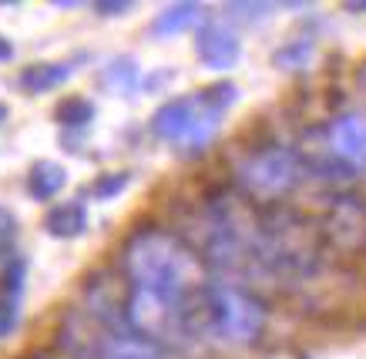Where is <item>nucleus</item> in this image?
Returning a JSON list of instances; mask_svg holds the SVG:
<instances>
[{"instance_id":"18","label":"nucleus","mask_w":366,"mask_h":359,"mask_svg":"<svg viewBox=\"0 0 366 359\" xmlns=\"http://www.w3.org/2000/svg\"><path fill=\"white\" fill-rule=\"evenodd\" d=\"M225 11H229V17H235V21H262L269 14V4H225Z\"/></svg>"},{"instance_id":"22","label":"nucleus","mask_w":366,"mask_h":359,"mask_svg":"<svg viewBox=\"0 0 366 359\" xmlns=\"http://www.w3.org/2000/svg\"><path fill=\"white\" fill-rule=\"evenodd\" d=\"M7 61H14V44L0 34V64H7Z\"/></svg>"},{"instance_id":"10","label":"nucleus","mask_w":366,"mask_h":359,"mask_svg":"<svg viewBox=\"0 0 366 359\" xmlns=\"http://www.w3.org/2000/svg\"><path fill=\"white\" fill-rule=\"evenodd\" d=\"M44 232L51 238H78L88 232V205L81 198H67L47 208L44 215Z\"/></svg>"},{"instance_id":"4","label":"nucleus","mask_w":366,"mask_h":359,"mask_svg":"<svg viewBox=\"0 0 366 359\" xmlns=\"http://www.w3.org/2000/svg\"><path fill=\"white\" fill-rule=\"evenodd\" d=\"M219 121H222V111H215L209 98L195 91V94H182L162 104L152 114V131L165 145L182 148L185 155H199L219 135Z\"/></svg>"},{"instance_id":"6","label":"nucleus","mask_w":366,"mask_h":359,"mask_svg":"<svg viewBox=\"0 0 366 359\" xmlns=\"http://www.w3.org/2000/svg\"><path fill=\"white\" fill-rule=\"evenodd\" d=\"M195 57L209 71H232L242 57V41L235 37L232 27L219 21H205L195 34Z\"/></svg>"},{"instance_id":"25","label":"nucleus","mask_w":366,"mask_h":359,"mask_svg":"<svg viewBox=\"0 0 366 359\" xmlns=\"http://www.w3.org/2000/svg\"><path fill=\"white\" fill-rule=\"evenodd\" d=\"M7 121V104H0V124Z\"/></svg>"},{"instance_id":"9","label":"nucleus","mask_w":366,"mask_h":359,"mask_svg":"<svg viewBox=\"0 0 366 359\" xmlns=\"http://www.w3.org/2000/svg\"><path fill=\"white\" fill-rule=\"evenodd\" d=\"M94 359H172V353L155 343L142 339L138 333L132 329H108L101 336V346H98V356Z\"/></svg>"},{"instance_id":"11","label":"nucleus","mask_w":366,"mask_h":359,"mask_svg":"<svg viewBox=\"0 0 366 359\" xmlns=\"http://www.w3.org/2000/svg\"><path fill=\"white\" fill-rule=\"evenodd\" d=\"M74 74V68L67 61H37V64H27V68L17 74V84L27 94H47V91H57L67 78Z\"/></svg>"},{"instance_id":"8","label":"nucleus","mask_w":366,"mask_h":359,"mask_svg":"<svg viewBox=\"0 0 366 359\" xmlns=\"http://www.w3.org/2000/svg\"><path fill=\"white\" fill-rule=\"evenodd\" d=\"M24 279H27V262L14 256L0 272V339H7L21 323Z\"/></svg>"},{"instance_id":"1","label":"nucleus","mask_w":366,"mask_h":359,"mask_svg":"<svg viewBox=\"0 0 366 359\" xmlns=\"http://www.w3.org/2000/svg\"><path fill=\"white\" fill-rule=\"evenodd\" d=\"M122 275L132 289H148L178 303H195L209 285V269L199 252L168 228H134L122 246Z\"/></svg>"},{"instance_id":"14","label":"nucleus","mask_w":366,"mask_h":359,"mask_svg":"<svg viewBox=\"0 0 366 359\" xmlns=\"http://www.w3.org/2000/svg\"><path fill=\"white\" fill-rule=\"evenodd\" d=\"M142 81V71L134 64V57H114L101 68V88H108L112 94H132Z\"/></svg>"},{"instance_id":"23","label":"nucleus","mask_w":366,"mask_h":359,"mask_svg":"<svg viewBox=\"0 0 366 359\" xmlns=\"http://www.w3.org/2000/svg\"><path fill=\"white\" fill-rule=\"evenodd\" d=\"M21 359H57V356H51V353H27V356H21Z\"/></svg>"},{"instance_id":"13","label":"nucleus","mask_w":366,"mask_h":359,"mask_svg":"<svg viewBox=\"0 0 366 359\" xmlns=\"http://www.w3.org/2000/svg\"><path fill=\"white\" fill-rule=\"evenodd\" d=\"M67 185V171L57 161H34L27 171V195L34 202H51Z\"/></svg>"},{"instance_id":"15","label":"nucleus","mask_w":366,"mask_h":359,"mask_svg":"<svg viewBox=\"0 0 366 359\" xmlns=\"http://www.w3.org/2000/svg\"><path fill=\"white\" fill-rule=\"evenodd\" d=\"M312 54H316V44H312L310 37H296V41H286L282 47H276V54H272V68L296 74V71L310 68Z\"/></svg>"},{"instance_id":"19","label":"nucleus","mask_w":366,"mask_h":359,"mask_svg":"<svg viewBox=\"0 0 366 359\" xmlns=\"http://www.w3.org/2000/svg\"><path fill=\"white\" fill-rule=\"evenodd\" d=\"M134 4H128V0H98L94 4V11L101 14V17H122V14H128Z\"/></svg>"},{"instance_id":"7","label":"nucleus","mask_w":366,"mask_h":359,"mask_svg":"<svg viewBox=\"0 0 366 359\" xmlns=\"http://www.w3.org/2000/svg\"><path fill=\"white\" fill-rule=\"evenodd\" d=\"M326 148L333 151L340 161L350 168H363L366 165V114H340L326 128Z\"/></svg>"},{"instance_id":"2","label":"nucleus","mask_w":366,"mask_h":359,"mask_svg":"<svg viewBox=\"0 0 366 359\" xmlns=\"http://www.w3.org/2000/svg\"><path fill=\"white\" fill-rule=\"evenodd\" d=\"M266 303L245 285L212 282L195 299V336L219 346H249L266 333Z\"/></svg>"},{"instance_id":"24","label":"nucleus","mask_w":366,"mask_h":359,"mask_svg":"<svg viewBox=\"0 0 366 359\" xmlns=\"http://www.w3.org/2000/svg\"><path fill=\"white\" fill-rule=\"evenodd\" d=\"M346 11H366V4H346Z\"/></svg>"},{"instance_id":"5","label":"nucleus","mask_w":366,"mask_h":359,"mask_svg":"<svg viewBox=\"0 0 366 359\" xmlns=\"http://www.w3.org/2000/svg\"><path fill=\"white\" fill-rule=\"evenodd\" d=\"M322 236L340 252H356L366 246V202L360 198H336L322 218Z\"/></svg>"},{"instance_id":"3","label":"nucleus","mask_w":366,"mask_h":359,"mask_svg":"<svg viewBox=\"0 0 366 359\" xmlns=\"http://www.w3.org/2000/svg\"><path fill=\"white\" fill-rule=\"evenodd\" d=\"M302 178H306L302 151L289 145H262L235 165L239 195H245L249 202H279L300 188Z\"/></svg>"},{"instance_id":"12","label":"nucleus","mask_w":366,"mask_h":359,"mask_svg":"<svg viewBox=\"0 0 366 359\" xmlns=\"http://www.w3.org/2000/svg\"><path fill=\"white\" fill-rule=\"evenodd\" d=\"M202 24H205V7L202 4H172L152 21V31L158 37H175L192 31V27H202Z\"/></svg>"},{"instance_id":"16","label":"nucleus","mask_w":366,"mask_h":359,"mask_svg":"<svg viewBox=\"0 0 366 359\" xmlns=\"http://www.w3.org/2000/svg\"><path fill=\"white\" fill-rule=\"evenodd\" d=\"M54 118L57 124H64V128H88L94 121V104L88 98H78V94H71L64 101L54 108Z\"/></svg>"},{"instance_id":"17","label":"nucleus","mask_w":366,"mask_h":359,"mask_svg":"<svg viewBox=\"0 0 366 359\" xmlns=\"http://www.w3.org/2000/svg\"><path fill=\"white\" fill-rule=\"evenodd\" d=\"M128 185H132V175H128V171H104V175H98V178L91 181V195H94L98 202H112Z\"/></svg>"},{"instance_id":"20","label":"nucleus","mask_w":366,"mask_h":359,"mask_svg":"<svg viewBox=\"0 0 366 359\" xmlns=\"http://www.w3.org/2000/svg\"><path fill=\"white\" fill-rule=\"evenodd\" d=\"M14 228H17V218H14V212L0 205V236H14Z\"/></svg>"},{"instance_id":"21","label":"nucleus","mask_w":366,"mask_h":359,"mask_svg":"<svg viewBox=\"0 0 366 359\" xmlns=\"http://www.w3.org/2000/svg\"><path fill=\"white\" fill-rule=\"evenodd\" d=\"M14 258V236H0V262L7 266Z\"/></svg>"}]
</instances>
